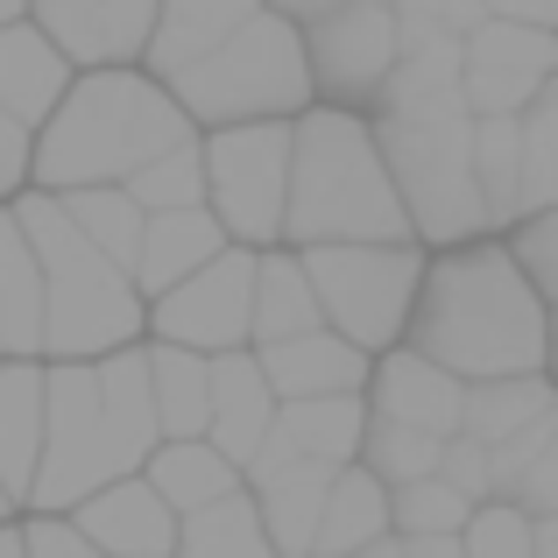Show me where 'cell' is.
<instances>
[{"instance_id": "6da1fadb", "label": "cell", "mask_w": 558, "mask_h": 558, "mask_svg": "<svg viewBox=\"0 0 558 558\" xmlns=\"http://www.w3.org/2000/svg\"><path fill=\"white\" fill-rule=\"evenodd\" d=\"M517 247L502 241H466L424 269L410 347L432 354L460 381L495 375H545L551 368V312Z\"/></svg>"}, {"instance_id": "7a4b0ae2", "label": "cell", "mask_w": 558, "mask_h": 558, "mask_svg": "<svg viewBox=\"0 0 558 558\" xmlns=\"http://www.w3.org/2000/svg\"><path fill=\"white\" fill-rule=\"evenodd\" d=\"M156 446H163V410H156V368L142 347H121L107 361H57L50 438H43V474L28 502L43 517H71L99 488L149 466Z\"/></svg>"}, {"instance_id": "3957f363", "label": "cell", "mask_w": 558, "mask_h": 558, "mask_svg": "<svg viewBox=\"0 0 558 558\" xmlns=\"http://www.w3.org/2000/svg\"><path fill=\"white\" fill-rule=\"evenodd\" d=\"M178 142H198L184 99L163 78L107 64V71H85L64 93V107L36 128V184L43 191L128 184L142 163L170 156Z\"/></svg>"}, {"instance_id": "277c9868", "label": "cell", "mask_w": 558, "mask_h": 558, "mask_svg": "<svg viewBox=\"0 0 558 558\" xmlns=\"http://www.w3.org/2000/svg\"><path fill=\"white\" fill-rule=\"evenodd\" d=\"M410 219L396 170L381 156L375 121L354 107H312L298 113V163H290V247H332V241H410Z\"/></svg>"}, {"instance_id": "5b68a950", "label": "cell", "mask_w": 558, "mask_h": 558, "mask_svg": "<svg viewBox=\"0 0 558 558\" xmlns=\"http://www.w3.org/2000/svg\"><path fill=\"white\" fill-rule=\"evenodd\" d=\"M381 156L396 170L417 241L466 247L474 233H495L488 191H481V113L466 93L452 99H410V107H375Z\"/></svg>"}, {"instance_id": "8992f818", "label": "cell", "mask_w": 558, "mask_h": 558, "mask_svg": "<svg viewBox=\"0 0 558 558\" xmlns=\"http://www.w3.org/2000/svg\"><path fill=\"white\" fill-rule=\"evenodd\" d=\"M28 241L43 255V283H50V354L57 361H107L121 347H135L142 332V283L135 269L107 255L93 233L71 219V205L57 191H22L14 198Z\"/></svg>"}, {"instance_id": "52a82bcc", "label": "cell", "mask_w": 558, "mask_h": 558, "mask_svg": "<svg viewBox=\"0 0 558 558\" xmlns=\"http://www.w3.org/2000/svg\"><path fill=\"white\" fill-rule=\"evenodd\" d=\"M170 93L184 99L191 121L213 128H247V121H298L312 113V43H304V22L262 8L255 22H241L219 50H205L198 64H184L170 78Z\"/></svg>"}, {"instance_id": "ba28073f", "label": "cell", "mask_w": 558, "mask_h": 558, "mask_svg": "<svg viewBox=\"0 0 558 558\" xmlns=\"http://www.w3.org/2000/svg\"><path fill=\"white\" fill-rule=\"evenodd\" d=\"M298 255L318 283L332 332H347L368 354L410 332L424 290V262L410 255V241H332V247H298Z\"/></svg>"}, {"instance_id": "9c48e42d", "label": "cell", "mask_w": 558, "mask_h": 558, "mask_svg": "<svg viewBox=\"0 0 558 558\" xmlns=\"http://www.w3.org/2000/svg\"><path fill=\"white\" fill-rule=\"evenodd\" d=\"M213 213L241 247H276L290 219V163H298V121H247L213 128Z\"/></svg>"}, {"instance_id": "30bf717a", "label": "cell", "mask_w": 558, "mask_h": 558, "mask_svg": "<svg viewBox=\"0 0 558 558\" xmlns=\"http://www.w3.org/2000/svg\"><path fill=\"white\" fill-rule=\"evenodd\" d=\"M255 283H262V255H247L233 241L227 255H213L198 276H184L178 290H163L149 304L156 340L198 347V354H233L241 340H255Z\"/></svg>"}, {"instance_id": "8fae6325", "label": "cell", "mask_w": 558, "mask_h": 558, "mask_svg": "<svg viewBox=\"0 0 558 558\" xmlns=\"http://www.w3.org/2000/svg\"><path fill=\"white\" fill-rule=\"evenodd\" d=\"M304 43H312V78L332 107H375L403 57V22H396V0H347L304 22Z\"/></svg>"}, {"instance_id": "7c38bea8", "label": "cell", "mask_w": 558, "mask_h": 558, "mask_svg": "<svg viewBox=\"0 0 558 558\" xmlns=\"http://www.w3.org/2000/svg\"><path fill=\"white\" fill-rule=\"evenodd\" d=\"M551 78H558V28L488 14L466 36V99H474V113H523Z\"/></svg>"}, {"instance_id": "4fadbf2b", "label": "cell", "mask_w": 558, "mask_h": 558, "mask_svg": "<svg viewBox=\"0 0 558 558\" xmlns=\"http://www.w3.org/2000/svg\"><path fill=\"white\" fill-rule=\"evenodd\" d=\"M36 28H50V43L71 64H135L149 57L156 22H163V0H36Z\"/></svg>"}, {"instance_id": "5bb4252c", "label": "cell", "mask_w": 558, "mask_h": 558, "mask_svg": "<svg viewBox=\"0 0 558 558\" xmlns=\"http://www.w3.org/2000/svg\"><path fill=\"white\" fill-rule=\"evenodd\" d=\"M71 517L107 558H178V537H184V517L163 502V488L149 474H128L113 488H99Z\"/></svg>"}, {"instance_id": "9a60e30c", "label": "cell", "mask_w": 558, "mask_h": 558, "mask_svg": "<svg viewBox=\"0 0 558 558\" xmlns=\"http://www.w3.org/2000/svg\"><path fill=\"white\" fill-rule=\"evenodd\" d=\"M276 417H283V396H276L262 354L233 347V354H213V446L227 452L233 466H255V452L276 438Z\"/></svg>"}, {"instance_id": "2e32d148", "label": "cell", "mask_w": 558, "mask_h": 558, "mask_svg": "<svg viewBox=\"0 0 558 558\" xmlns=\"http://www.w3.org/2000/svg\"><path fill=\"white\" fill-rule=\"evenodd\" d=\"M50 354V283L14 198L0 205V361Z\"/></svg>"}, {"instance_id": "e0dca14e", "label": "cell", "mask_w": 558, "mask_h": 558, "mask_svg": "<svg viewBox=\"0 0 558 558\" xmlns=\"http://www.w3.org/2000/svg\"><path fill=\"white\" fill-rule=\"evenodd\" d=\"M368 403H375V417H396V424H417V432L452 438L466 424V381L452 375V368H438L432 354L403 347V354L375 361Z\"/></svg>"}, {"instance_id": "ac0fdd59", "label": "cell", "mask_w": 558, "mask_h": 558, "mask_svg": "<svg viewBox=\"0 0 558 558\" xmlns=\"http://www.w3.org/2000/svg\"><path fill=\"white\" fill-rule=\"evenodd\" d=\"M262 368H269L276 396L283 403H312V396H361V381H375L368 368V347H354L347 332L318 326V332H298V340H269L255 347Z\"/></svg>"}, {"instance_id": "d6986e66", "label": "cell", "mask_w": 558, "mask_h": 558, "mask_svg": "<svg viewBox=\"0 0 558 558\" xmlns=\"http://www.w3.org/2000/svg\"><path fill=\"white\" fill-rule=\"evenodd\" d=\"M43 438H50V375L36 361H0V481L14 502L36 495Z\"/></svg>"}, {"instance_id": "ffe728a7", "label": "cell", "mask_w": 558, "mask_h": 558, "mask_svg": "<svg viewBox=\"0 0 558 558\" xmlns=\"http://www.w3.org/2000/svg\"><path fill=\"white\" fill-rule=\"evenodd\" d=\"M71 93V57L50 43V28L36 22H8L0 28V107L14 121L43 128Z\"/></svg>"}, {"instance_id": "44dd1931", "label": "cell", "mask_w": 558, "mask_h": 558, "mask_svg": "<svg viewBox=\"0 0 558 558\" xmlns=\"http://www.w3.org/2000/svg\"><path fill=\"white\" fill-rule=\"evenodd\" d=\"M233 233L213 205H178V213H149V241H142V262H135V283L142 298H163L178 290L184 276H198L213 255H227Z\"/></svg>"}, {"instance_id": "7402d4cb", "label": "cell", "mask_w": 558, "mask_h": 558, "mask_svg": "<svg viewBox=\"0 0 558 558\" xmlns=\"http://www.w3.org/2000/svg\"><path fill=\"white\" fill-rule=\"evenodd\" d=\"M332 481H340V466H326V460H290V466H269V474L247 481L283 558H312L318 551V523H326Z\"/></svg>"}, {"instance_id": "603a6c76", "label": "cell", "mask_w": 558, "mask_h": 558, "mask_svg": "<svg viewBox=\"0 0 558 558\" xmlns=\"http://www.w3.org/2000/svg\"><path fill=\"white\" fill-rule=\"evenodd\" d=\"M389 531H396V488L375 474V466H340L312 558H361L368 545H381Z\"/></svg>"}, {"instance_id": "cb8c5ba5", "label": "cell", "mask_w": 558, "mask_h": 558, "mask_svg": "<svg viewBox=\"0 0 558 558\" xmlns=\"http://www.w3.org/2000/svg\"><path fill=\"white\" fill-rule=\"evenodd\" d=\"M262 8H269V0H163V22H156V43H149V71L170 85L184 64H198L205 50H219V43L241 22H255Z\"/></svg>"}, {"instance_id": "d4e9b609", "label": "cell", "mask_w": 558, "mask_h": 558, "mask_svg": "<svg viewBox=\"0 0 558 558\" xmlns=\"http://www.w3.org/2000/svg\"><path fill=\"white\" fill-rule=\"evenodd\" d=\"M142 474L163 488V502L178 509V517H198V509L241 495V466H233L213 438H163V446H156V460L142 466Z\"/></svg>"}, {"instance_id": "484cf974", "label": "cell", "mask_w": 558, "mask_h": 558, "mask_svg": "<svg viewBox=\"0 0 558 558\" xmlns=\"http://www.w3.org/2000/svg\"><path fill=\"white\" fill-rule=\"evenodd\" d=\"M495 495L531 517H558V410L495 446Z\"/></svg>"}, {"instance_id": "4316f807", "label": "cell", "mask_w": 558, "mask_h": 558, "mask_svg": "<svg viewBox=\"0 0 558 558\" xmlns=\"http://www.w3.org/2000/svg\"><path fill=\"white\" fill-rule=\"evenodd\" d=\"M368 417H375V403H361V396H312V403H283L276 432L298 446V460L347 466L368 446Z\"/></svg>"}, {"instance_id": "83f0119b", "label": "cell", "mask_w": 558, "mask_h": 558, "mask_svg": "<svg viewBox=\"0 0 558 558\" xmlns=\"http://www.w3.org/2000/svg\"><path fill=\"white\" fill-rule=\"evenodd\" d=\"M326 326V304H318V283L304 269V255H262V283H255V347L269 340H298V332Z\"/></svg>"}, {"instance_id": "f1b7e54d", "label": "cell", "mask_w": 558, "mask_h": 558, "mask_svg": "<svg viewBox=\"0 0 558 558\" xmlns=\"http://www.w3.org/2000/svg\"><path fill=\"white\" fill-rule=\"evenodd\" d=\"M156 368V410H163V438H205L213 432V354L198 347H149Z\"/></svg>"}, {"instance_id": "f546056e", "label": "cell", "mask_w": 558, "mask_h": 558, "mask_svg": "<svg viewBox=\"0 0 558 558\" xmlns=\"http://www.w3.org/2000/svg\"><path fill=\"white\" fill-rule=\"evenodd\" d=\"M545 410H558V381L545 375H495V381H466V438L481 446H502L523 424H537Z\"/></svg>"}, {"instance_id": "4dcf8cb0", "label": "cell", "mask_w": 558, "mask_h": 558, "mask_svg": "<svg viewBox=\"0 0 558 558\" xmlns=\"http://www.w3.org/2000/svg\"><path fill=\"white\" fill-rule=\"evenodd\" d=\"M178 558H283V551H276L269 523H262L255 488H241V495H227V502H213V509H198V517H184Z\"/></svg>"}, {"instance_id": "1f68e13d", "label": "cell", "mask_w": 558, "mask_h": 558, "mask_svg": "<svg viewBox=\"0 0 558 558\" xmlns=\"http://www.w3.org/2000/svg\"><path fill=\"white\" fill-rule=\"evenodd\" d=\"M57 198L71 205V219H78V227L93 233L121 269H135V262H142V241H149V205H142L128 184H85V191H57Z\"/></svg>"}, {"instance_id": "d6a6232c", "label": "cell", "mask_w": 558, "mask_h": 558, "mask_svg": "<svg viewBox=\"0 0 558 558\" xmlns=\"http://www.w3.org/2000/svg\"><path fill=\"white\" fill-rule=\"evenodd\" d=\"M481 191H488L495 227L523 219V113H481Z\"/></svg>"}, {"instance_id": "836d02e7", "label": "cell", "mask_w": 558, "mask_h": 558, "mask_svg": "<svg viewBox=\"0 0 558 558\" xmlns=\"http://www.w3.org/2000/svg\"><path fill=\"white\" fill-rule=\"evenodd\" d=\"M361 466H375L389 488H410V481H432L438 466H446V438L417 432V424H396V417H368Z\"/></svg>"}, {"instance_id": "e575fe53", "label": "cell", "mask_w": 558, "mask_h": 558, "mask_svg": "<svg viewBox=\"0 0 558 558\" xmlns=\"http://www.w3.org/2000/svg\"><path fill=\"white\" fill-rule=\"evenodd\" d=\"M149 213H178V205H213V163H205V142H178L170 156H156V163H142L135 178H128Z\"/></svg>"}, {"instance_id": "d590c367", "label": "cell", "mask_w": 558, "mask_h": 558, "mask_svg": "<svg viewBox=\"0 0 558 558\" xmlns=\"http://www.w3.org/2000/svg\"><path fill=\"white\" fill-rule=\"evenodd\" d=\"M558 205V78L523 107V213Z\"/></svg>"}, {"instance_id": "8d00e7d4", "label": "cell", "mask_w": 558, "mask_h": 558, "mask_svg": "<svg viewBox=\"0 0 558 558\" xmlns=\"http://www.w3.org/2000/svg\"><path fill=\"white\" fill-rule=\"evenodd\" d=\"M474 495L452 488L446 474L432 481H410V488H396V531L403 537H460L466 523H474Z\"/></svg>"}, {"instance_id": "74e56055", "label": "cell", "mask_w": 558, "mask_h": 558, "mask_svg": "<svg viewBox=\"0 0 558 558\" xmlns=\"http://www.w3.org/2000/svg\"><path fill=\"white\" fill-rule=\"evenodd\" d=\"M466 558H537V517L517 502H481L466 523Z\"/></svg>"}, {"instance_id": "f35d334b", "label": "cell", "mask_w": 558, "mask_h": 558, "mask_svg": "<svg viewBox=\"0 0 558 558\" xmlns=\"http://www.w3.org/2000/svg\"><path fill=\"white\" fill-rule=\"evenodd\" d=\"M509 247H517V262L531 269V283L558 304V205H545V213H523Z\"/></svg>"}, {"instance_id": "ab89813d", "label": "cell", "mask_w": 558, "mask_h": 558, "mask_svg": "<svg viewBox=\"0 0 558 558\" xmlns=\"http://www.w3.org/2000/svg\"><path fill=\"white\" fill-rule=\"evenodd\" d=\"M396 22L424 28V36H474L488 22V0H396Z\"/></svg>"}, {"instance_id": "60d3db41", "label": "cell", "mask_w": 558, "mask_h": 558, "mask_svg": "<svg viewBox=\"0 0 558 558\" xmlns=\"http://www.w3.org/2000/svg\"><path fill=\"white\" fill-rule=\"evenodd\" d=\"M438 474H446L452 488H466L474 502H495V446H481V438L452 432L446 438V466H438Z\"/></svg>"}, {"instance_id": "b9f144b4", "label": "cell", "mask_w": 558, "mask_h": 558, "mask_svg": "<svg viewBox=\"0 0 558 558\" xmlns=\"http://www.w3.org/2000/svg\"><path fill=\"white\" fill-rule=\"evenodd\" d=\"M28 135L36 128L0 107V198H22V184H36V142Z\"/></svg>"}, {"instance_id": "7bdbcfd3", "label": "cell", "mask_w": 558, "mask_h": 558, "mask_svg": "<svg viewBox=\"0 0 558 558\" xmlns=\"http://www.w3.org/2000/svg\"><path fill=\"white\" fill-rule=\"evenodd\" d=\"M28 558H107L78 531V517H36L28 523Z\"/></svg>"}, {"instance_id": "ee69618b", "label": "cell", "mask_w": 558, "mask_h": 558, "mask_svg": "<svg viewBox=\"0 0 558 558\" xmlns=\"http://www.w3.org/2000/svg\"><path fill=\"white\" fill-rule=\"evenodd\" d=\"M488 14H502V22H531V28H558V0H488Z\"/></svg>"}, {"instance_id": "f6af8a7d", "label": "cell", "mask_w": 558, "mask_h": 558, "mask_svg": "<svg viewBox=\"0 0 558 558\" xmlns=\"http://www.w3.org/2000/svg\"><path fill=\"white\" fill-rule=\"evenodd\" d=\"M403 537V531H396ZM403 551L410 558H466V531L460 537H403Z\"/></svg>"}, {"instance_id": "bcb514c9", "label": "cell", "mask_w": 558, "mask_h": 558, "mask_svg": "<svg viewBox=\"0 0 558 558\" xmlns=\"http://www.w3.org/2000/svg\"><path fill=\"white\" fill-rule=\"evenodd\" d=\"M276 14H290V22H318V14H332V8H347V0H269Z\"/></svg>"}, {"instance_id": "7dc6e473", "label": "cell", "mask_w": 558, "mask_h": 558, "mask_svg": "<svg viewBox=\"0 0 558 558\" xmlns=\"http://www.w3.org/2000/svg\"><path fill=\"white\" fill-rule=\"evenodd\" d=\"M537 558H558V517H537Z\"/></svg>"}, {"instance_id": "c3c4849f", "label": "cell", "mask_w": 558, "mask_h": 558, "mask_svg": "<svg viewBox=\"0 0 558 558\" xmlns=\"http://www.w3.org/2000/svg\"><path fill=\"white\" fill-rule=\"evenodd\" d=\"M0 558H28V531H8V523H0Z\"/></svg>"}, {"instance_id": "681fc988", "label": "cell", "mask_w": 558, "mask_h": 558, "mask_svg": "<svg viewBox=\"0 0 558 558\" xmlns=\"http://www.w3.org/2000/svg\"><path fill=\"white\" fill-rule=\"evenodd\" d=\"M361 558H410V551H403V537H381V545H368Z\"/></svg>"}, {"instance_id": "f907efd6", "label": "cell", "mask_w": 558, "mask_h": 558, "mask_svg": "<svg viewBox=\"0 0 558 558\" xmlns=\"http://www.w3.org/2000/svg\"><path fill=\"white\" fill-rule=\"evenodd\" d=\"M28 8H36V0H0V28H8V22H22Z\"/></svg>"}, {"instance_id": "816d5d0a", "label": "cell", "mask_w": 558, "mask_h": 558, "mask_svg": "<svg viewBox=\"0 0 558 558\" xmlns=\"http://www.w3.org/2000/svg\"><path fill=\"white\" fill-rule=\"evenodd\" d=\"M551 381H558V312H551Z\"/></svg>"}, {"instance_id": "f5cc1de1", "label": "cell", "mask_w": 558, "mask_h": 558, "mask_svg": "<svg viewBox=\"0 0 558 558\" xmlns=\"http://www.w3.org/2000/svg\"><path fill=\"white\" fill-rule=\"evenodd\" d=\"M8 509H14V495H8V481H0V517H8Z\"/></svg>"}]
</instances>
